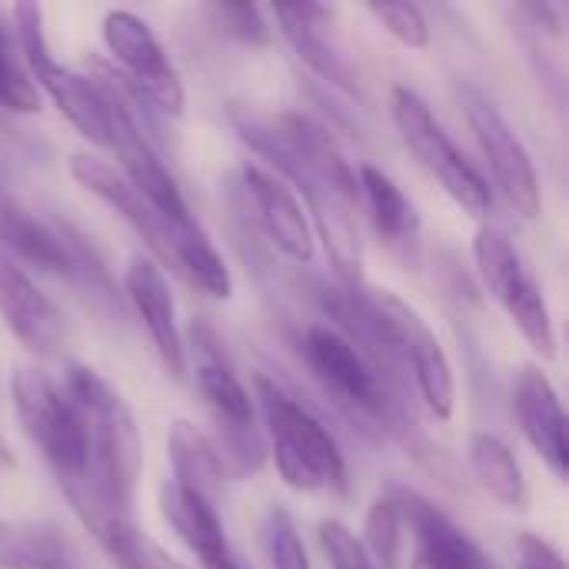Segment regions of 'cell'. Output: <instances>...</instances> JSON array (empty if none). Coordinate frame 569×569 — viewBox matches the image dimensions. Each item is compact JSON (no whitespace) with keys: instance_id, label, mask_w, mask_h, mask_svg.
Instances as JSON below:
<instances>
[{"instance_id":"32","label":"cell","mask_w":569,"mask_h":569,"mask_svg":"<svg viewBox=\"0 0 569 569\" xmlns=\"http://www.w3.org/2000/svg\"><path fill=\"white\" fill-rule=\"evenodd\" d=\"M517 569H567V560L550 540L523 533L517 540Z\"/></svg>"},{"instance_id":"21","label":"cell","mask_w":569,"mask_h":569,"mask_svg":"<svg viewBox=\"0 0 569 569\" xmlns=\"http://www.w3.org/2000/svg\"><path fill=\"white\" fill-rule=\"evenodd\" d=\"M357 183H360V207L367 210L377 237L403 260L420 257V237L423 223L417 213V203L397 187L390 173H383L373 163L357 167Z\"/></svg>"},{"instance_id":"7","label":"cell","mask_w":569,"mask_h":569,"mask_svg":"<svg viewBox=\"0 0 569 569\" xmlns=\"http://www.w3.org/2000/svg\"><path fill=\"white\" fill-rule=\"evenodd\" d=\"M390 113L393 127L410 150V157L443 187V193L470 217L490 213V183L483 173L463 157V150L450 140L443 123L433 117L430 103L407 83H397L390 93Z\"/></svg>"},{"instance_id":"26","label":"cell","mask_w":569,"mask_h":569,"mask_svg":"<svg viewBox=\"0 0 569 569\" xmlns=\"http://www.w3.org/2000/svg\"><path fill=\"white\" fill-rule=\"evenodd\" d=\"M363 550L377 569H397L400 547H403V517L393 493H383L373 500L367 523H363Z\"/></svg>"},{"instance_id":"2","label":"cell","mask_w":569,"mask_h":569,"mask_svg":"<svg viewBox=\"0 0 569 569\" xmlns=\"http://www.w3.org/2000/svg\"><path fill=\"white\" fill-rule=\"evenodd\" d=\"M77 410L87 447V483L70 493V507L87 527L97 517H133L143 470L140 427L130 403L93 367L70 360L60 380Z\"/></svg>"},{"instance_id":"30","label":"cell","mask_w":569,"mask_h":569,"mask_svg":"<svg viewBox=\"0 0 569 569\" xmlns=\"http://www.w3.org/2000/svg\"><path fill=\"white\" fill-rule=\"evenodd\" d=\"M377 23L403 47L410 50H423L430 47V20L423 13V7L417 3H370L367 7Z\"/></svg>"},{"instance_id":"9","label":"cell","mask_w":569,"mask_h":569,"mask_svg":"<svg viewBox=\"0 0 569 569\" xmlns=\"http://www.w3.org/2000/svg\"><path fill=\"white\" fill-rule=\"evenodd\" d=\"M473 260L483 290L500 303L530 350L543 360L557 357V330L550 317V303L523 260L520 247L500 227H480L473 237Z\"/></svg>"},{"instance_id":"20","label":"cell","mask_w":569,"mask_h":569,"mask_svg":"<svg viewBox=\"0 0 569 569\" xmlns=\"http://www.w3.org/2000/svg\"><path fill=\"white\" fill-rule=\"evenodd\" d=\"M273 20L280 23L283 40L293 47V53L330 87L360 97V83L353 77L350 60L343 57V50L337 47L333 33H330V20L333 10L323 3H297V7H270Z\"/></svg>"},{"instance_id":"24","label":"cell","mask_w":569,"mask_h":569,"mask_svg":"<svg viewBox=\"0 0 569 569\" xmlns=\"http://www.w3.org/2000/svg\"><path fill=\"white\" fill-rule=\"evenodd\" d=\"M0 569H87L77 547L40 520H0Z\"/></svg>"},{"instance_id":"19","label":"cell","mask_w":569,"mask_h":569,"mask_svg":"<svg viewBox=\"0 0 569 569\" xmlns=\"http://www.w3.org/2000/svg\"><path fill=\"white\" fill-rule=\"evenodd\" d=\"M70 177L93 193L100 203H107L143 243L147 250L160 260L157 267H170V237H167V223L157 217V210L123 180V173H117V167H110L107 160L93 157V153H73L70 157Z\"/></svg>"},{"instance_id":"5","label":"cell","mask_w":569,"mask_h":569,"mask_svg":"<svg viewBox=\"0 0 569 569\" xmlns=\"http://www.w3.org/2000/svg\"><path fill=\"white\" fill-rule=\"evenodd\" d=\"M190 340H193V350H197V390L217 423V433H220V460L227 467V473H237V477H253L260 473L263 460H267V443H263V433L257 427V403L247 390V383L233 373V367L223 360L213 333L207 327H197L190 330Z\"/></svg>"},{"instance_id":"18","label":"cell","mask_w":569,"mask_h":569,"mask_svg":"<svg viewBox=\"0 0 569 569\" xmlns=\"http://www.w3.org/2000/svg\"><path fill=\"white\" fill-rule=\"evenodd\" d=\"M513 410L520 420V430L533 453L547 463V470L557 480L569 477V447H567V413L560 403V393L553 380L543 373V367L527 363L517 373L513 383Z\"/></svg>"},{"instance_id":"31","label":"cell","mask_w":569,"mask_h":569,"mask_svg":"<svg viewBox=\"0 0 569 569\" xmlns=\"http://www.w3.org/2000/svg\"><path fill=\"white\" fill-rule=\"evenodd\" d=\"M317 537H320V547L330 560L333 569H377L373 560L367 557L363 543L357 540V533L340 523V520H320L317 527Z\"/></svg>"},{"instance_id":"14","label":"cell","mask_w":569,"mask_h":569,"mask_svg":"<svg viewBox=\"0 0 569 569\" xmlns=\"http://www.w3.org/2000/svg\"><path fill=\"white\" fill-rule=\"evenodd\" d=\"M390 493L397 497L403 530H410L413 537L410 569H500L463 527H457L427 497L407 487H397Z\"/></svg>"},{"instance_id":"22","label":"cell","mask_w":569,"mask_h":569,"mask_svg":"<svg viewBox=\"0 0 569 569\" xmlns=\"http://www.w3.org/2000/svg\"><path fill=\"white\" fill-rule=\"evenodd\" d=\"M167 460L173 470V480L180 490L220 507L223 487H227V467L220 460L217 443L190 420H173L167 433Z\"/></svg>"},{"instance_id":"28","label":"cell","mask_w":569,"mask_h":569,"mask_svg":"<svg viewBox=\"0 0 569 569\" xmlns=\"http://www.w3.org/2000/svg\"><path fill=\"white\" fill-rule=\"evenodd\" d=\"M263 550H267L270 569H313L307 547H303V537H300L290 510H283V507H270L263 517Z\"/></svg>"},{"instance_id":"13","label":"cell","mask_w":569,"mask_h":569,"mask_svg":"<svg viewBox=\"0 0 569 569\" xmlns=\"http://www.w3.org/2000/svg\"><path fill=\"white\" fill-rule=\"evenodd\" d=\"M370 297H373V303L380 307L383 320L393 330L403 370L413 380V390H417L420 403L427 407L430 417L450 420L453 410H457V377H453V363H450L440 337L420 317V310L410 307L407 300H400L397 293L370 290Z\"/></svg>"},{"instance_id":"34","label":"cell","mask_w":569,"mask_h":569,"mask_svg":"<svg viewBox=\"0 0 569 569\" xmlns=\"http://www.w3.org/2000/svg\"><path fill=\"white\" fill-rule=\"evenodd\" d=\"M13 460H10V450H7V443H3V437H0V467H10Z\"/></svg>"},{"instance_id":"33","label":"cell","mask_w":569,"mask_h":569,"mask_svg":"<svg viewBox=\"0 0 569 569\" xmlns=\"http://www.w3.org/2000/svg\"><path fill=\"white\" fill-rule=\"evenodd\" d=\"M520 13H523V17H533V23H537L540 30L553 33V37L563 33V10H560L557 3H547V0L540 3V0H533V3H523Z\"/></svg>"},{"instance_id":"3","label":"cell","mask_w":569,"mask_h":569,"mask_svg":"<svg viewBox=\"0 0 569 569\" xmlns=\"http://www.w3.org/2000/svg\"><path fill=\"white\" fill-rule=\"evenodd\" d=\"M297 350L310 377L327 393V400L350 423H357L363 433L410 443L413 437L410 400L400 397L330 320L307 323L297 337Z\"/></svg>"},{"instance_id":"4","label":"cell","mask_w":569,"mask_h":569,"mask_svg":"<svg viewBox=\"0 0 569 569\" xmlns=\"http://www.w3.org/2000/svg\"><path fill=\"white\" fill-rule=\"evenodd\" d=\"M253 403L263 417V443L277 473L300 493H347V460L323 420L267 373L253 377Z\"/></svg>"},{"instance_id":"23","label":"cell","mask_w":569,"mask_h":569,"mask_svg":"<svg viewBox=\"0 0 569 569\" xmlns=\"http://www.w3.org/2000/svg\"><path fill=\"white\" fill-rule=\"evenodd\" d=\"M0 250H7L13 260H27L37 270L70 277V260L57 223L33 217L13 193L3 190V180H0Z\"/></svg>"},{"instance_id":"10","label":"cell","mask_w":569,"mask_h":569,"mask_svg":"<svg viewBox=\"0 0 569 569\" xmlns=\"http://www.w3.org/2000/svg\"><path fill=\"white\" fill-rule=\"evenodd\" d=\"M103 43L117 63V70L107 77L117 83L123 97H130L140 107H150L153 113H183V80L143 17H137L133 10H110L103 17Z\"/></svg>"},{"instance_id":"15","label":"cell","mask_w":569,"mask_h":569,"mask_svg":"<svg viewBox=\"0 0 569 569\" xmlns=\"http://www.w3.org/2000/svg\"><path fill=\"white\" fill-rule=\"evenodd\" d=\"M240 187L257 213L260 230L267 240L293 263H313L317 257V237L307 220V210L300 197L267 167L243 163L240 167Z\"/></svg>"},{"instance_id":"29","label":"cell","mask_w":569,"mask_h":569,"mask_svg":"<svg viewBox=\"0 0 569 569\" xmlns=\"http://www.w3.org/2000/svg\"><path fill=\"white\" fill-rule=\"evenodd\" d=\"M207 17L213 20V27H220L227 37H233L247 47L270 43V23L257 3H210Z\"/></svg>"},{"instance_id":"11","label":"cell","mask_w":569,"mask_h":569,"mask_svg":"<svg viewBox=\"0 0 569 569\" xmlns=\"http://www.w3.org/2000/svg\"><path fill=\"white\" fill-rule=\"evenodd\" d=\"M460 107L467 113V123L487 157V167L500 187V193L507 197V203L527 217L537 220L543 197H540V177H537V163L527 150V143L520 140V133L513 130V123L507 120V113L473 83H460L457 87Z\"/></svg>"},{"instance_id":"27","label":"cell","mask_w":569,"mask_h":569,"mask_svg":"<svg viewBox=\"0 0 569 569\" xmlns=\"http://www.w3.org/2000/svg\"><path fill=\"white\" fill-rule=\"evenodd\" d=\"M0 107L10 113H37L40 110V90L33 87L23 60L17 37L7 30L0 17Z\"/></svg>"},{"instance_id":"16","label":"cell","mask_w":569,"mask_h":569,"mask_svg":"<svg viewBox=\"0 0 569 569\" xmlns=\"http://www.w3.org/2000/svg\"><path fill=\"white\" fill-rule=\"evenodd\" d=\"M0 320L33 357H57L67 340L63 313L7 250H0Z\"/></svg>"},{"instance_id":"6","label":"cell","mask_w":569,"mask_h":569,"mask_svg":"<svg viewBox=\"0 0 569 569\" xmlns=\"http://www.w3.org/2000/svg\"><path fill=\"white\" fill-rule=\"evenodd\" d=\"M10 397L23 437L53 470L60 490L67 497L77 493L87 483V447L77 410L67 400L60 380L37 367H20L10 380Z\"/></svg>"},{"instance_id":"8","label":"cell","mask_w":569,"mask_h":569,"mask_svg":"<svg viewBox=\"0 0 569 569\" xmlns=\"http://www.w3.org/2000/svg\"><path fill=\"white\" fill-rule=\"evenodd\" d=\"M13 30H17V47H20V60L33 80L37 90H43L53 107L67 117V123L90 140L93 147L110 143V120H107V97L103 87L90 77L73 73L70 67H63L50 43H47V30H43V10L37 3H13Z\"/></svg>"},{"instance_id":"25","label":"cell","mask_w":569,"mask_h":569,"mask_svg":"<svg viewBox=\"0 0 569 569\" xmlns=\"http://www.w3.org/2000/svg\"><path fill=\"white\" fill-rule=\"evenodd\" d=\"M470 470L473 480L483 487L487 497H493L500 507L520 510L527 507V480L513 457V450L497 433H473L470 437Z\"/></svg>"},{"instance_id":"1","label":"cell","mask_w":569,"mask_h":569,"mask_svg":"<svg viewBox=\"0 0 569 569\" xmlns=\"http://www.w3.org/2000/svg\"><path fill=\"white\" fill-rule=\"evenodd\" d=\"M230 123L240 140L270 163L267 170H273L300 197V203H307V220H313L310 227H317L327 247L337 283L363 287L360 183L333 133L297 110L263 120L233 107Z\"/></svg>"},{"instance_id":"12","label":"cell","mask_w":569,"mask_h":569,"mask_svg":"<svg viewBox=\"0 0 569 569\" xmlns=\"http://www.w3.org/2000/svg\"><path fill=\"white\" fill-rule=\"evenodd\" d=\"M100 87L107 97V120H110L107 150H113V157L120 160L123 180L157 210V217L167 223V230L190 223L193 213H190L173 173L160 160V150L153 147V140L147 137V130L140 127V120L127 107V97L117 90V83L110 77L100 80Z\"/></svg>"},{"instance_id":"17","label":"cell","mask_w":569,"mask_h":569,"mask_svg":"<svg viewBox=\"0 0 569 569\" xmlns=\"http://www.w3.org/2000/svg\"><path fill=\"white\" fill-rule=\"evenodd\" d=\"M123 290L127 300L137 313V320L143 323L163 370L177 380L187 377V340L177 320V303L167 283V273L147 260V257H133L127 273H123Z\"/></svg>"}]
</instances>
